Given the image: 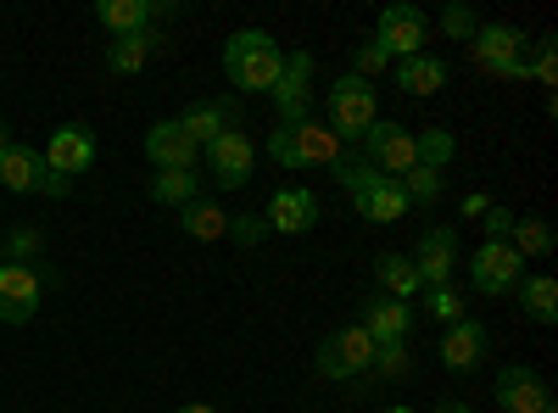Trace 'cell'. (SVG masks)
Instances as JSON below:
<instances>
[{"instance_id": "obj_38", "label": "cell", "mask_w": 558, "mask_h": 413, "mask_svg": "<svg viewBox=\"0 0 558 413\" xmlns=\"http://www.w3.org/2000/svg\"><path fill=\"white\" fill-rule=\"evenodd\" d=\"M531 84H542V89H553V84H558V45H553V39H542V45H536Z\"/></svg>"}, {"instance_id": "obj_2", "label": "cell", "mask_w": 558, "mask_h": 413, "mask_svg": "<svg viewBox=\"0 0 558 413\" xmlns=\"http://www.w3.org/2000/svg\"><path fill=\"white\" fill-rule=\"evenodd\" d=\"M268 157L286 168V173H313V168H336L347 151H341V141L324 123H274V134H268Z\"/></svg>"}, {"instance_id": "obj_1", "label": "cell", "mask_w": 558, "mask_h": 413, "mask_svg": "<svg viewBox=\"0 0 558 413\" xmlns=\"http://www.w3.org/2000/svg\"><path fill=\"white\" fill-rule=\"evenodd\" d=\"M279 68H286V51L274 45V34L263 28H241L223 39V78L241 89V96H268Z\"/></svg>"}, {"instance_id": "obj_10", "label": "cell", "mask_w": 558, "mask_h": 413, "mask_svg": "<svg viewBox=\"0 0 558 413\" xmlns=\"http://www.w3.org/2000/svg\"><path fill=\"white\" fill-rule=\"evenodd\" d=\"M525 280V257L508 241H481L470 257V286L481 296H514V286Z\"/></svg>"}, {"instance_id": "obj_16", "label": "cell", "mask_w": 558, "mask_h": 413, "mask_svg": "<svg viewBox=\"0 0 558 413\" xmlns=\"http://www.w3.org/2000/svg\"><path fill=\"white\" fill-rule=\"evenodd\" d=\"M413 268L425 286H452V268H458V229L452 223H430L418 235V252H413Z\"/></svg>"}, {"instance_id": "obj_42", "label": "cell", "mask_w": 558, "mask_h": 413, "mask_svg": "<svg viewBox=\"0 0 558 413\" xmlns=\"http://www.w3.org/2000/svg\"><path fill=\"white\" fill-rule=\"evenodd\" d=\"M179 413H213V402H184Z\"/></svg>"}, {"instance_id": "obj_36", "label": "cell", "mask_w": 558, "mask_h": 413, "mask_svg": "<svg viewBox=\"0 0 558 413\" xmlns=\"http://www.w3.org/2000/svg\"><path fill=\"white\" fill-rule=\"evenodd\" d=\"M391 68V57L380 51L375 39H363V45H352V78H363V84H375L380 73Z\"/></svg>"}, {"instance_id": "obj_26", "label": "cell", "mask_w": 558, "mask_h": 413, "mask_svg": "<svg viewBox=\"0 0 558 413\" xmlns=\"http://www.w3.org/2000/svg\"><path fill=\"white\" fill-rule=\"evenodd\" d=\"M96 23H101L112 39L140 34V28H157V23H151V0H101V7H96Z\"/></svg>"}, {"instance_id": "obj_11", "label": "cell", "mask_w": 558, "mask_h": 413, "mask_svg": "<svg viewBox=\"0 0 558 413\" xmlns=\"http://www.w3.org/2000/svg\"><path fill=\"white\" fill-rule=\"evenodd\" d=\"M357 146H363V162H368V168H380L386 179H402L408 168H418L413 134H408L402 123H391V118H375V129H368Z\"/></svg>"}, {"instance_id": "obj_24", "label": "cell", "mask_w": 558, "mask_h": 413, "mask_svg": "<svg viewBox=\"0 0 558 413\" xmlns=\"http://www.w3.org/2000/svg\"><path fill=\"white\" fill-rule=\"evenodd\" d=\"M514 296H520V313L531 318V325H558V280L553 274H525V280L514 286Z\"/></svg>"}, {"instance_id": "obj_22", "label": "cell", "mask_w": 558, "mask_h": 413, "mask_svg": "<svg viewBox=\"0 0 558 413\" xmlns=\"http://www.w3.org/2000/svg\"><path fill=\"white\" fill-rule=\"evenodd\" d=\"M352 212L368 218V223H402L413 207H408V196H402L397 179H380V185H368L363 196H352Z\"/></svg>"}, {"instance_id": "obj_17", "label": "cell", "mask_w": 558, "mask_h": 413, "mask_svg": "<svg viewBox=\"0 0 558 413\" xmlns=\"http://www.w3.org/2000/svg\"><path fill=\"white\" fill-rule=\"evenodd\" d=\"M357 325L375 336V347H391V341H408V330L418 325V313H413V302H397V296H368L363 307H357Z\"/></svg>"}, {"instance_id": "obj_40", "label": "cell", "mask_w": 558, "mask_h": 413, "mask_svg": "<svg viewBox=\"0 0 558 413\" xmlns=\"http://www.w3.org/2000/svg\"><path fill=\"white\" fill-rule=\"evenodd\" d=\"M458 212H463V218H486V212H492V196H486V191H470V196L458 202Z\"/></svg>"}, {"instance_id": "obj_7", "label": "cell", "mask_w": 558, "mask_h": 413, "mask_svg": "<svg viewBox=\"0 0 558 413\" xmlns=\"http://www.w3.org/2000/svg\"><path fill=\"white\" fill-rule=\"evenodd\" d=\"M0 191H17V196H68L73 185H68V179H57L51 168H45V157L34 151V146H23V141H12L7 146V157H0Z\"/></svg>"}, {"instance_id": "obj_15", "label": "cell", "mask_w": 558, "mask_h": 413, "mask_svg": "<svg viewBox=\"0 0 558 413\" xmlns=\"http://www.w3.org/2000/svg\"><path fill=\"white\" fill-rule=\"evenodd\" d=\"M263 223H268V235H307L318 223V196L307 185H279L263 207Z\"/></svg>"}, {"instance_id": "obj_29", "label": "cell", "mask_w": 558, "mask_h": 413, "mask_svg": "<svg viewBox=\"0 0 558 413\" xmlns=\"http://www.w3.org/2000/svg\"><path fill=\"white\" fill-rule=\"evenodd\" d=\"M207 196V179L202 173H157L151 179V202L157 207H191Z\"/></svg>"}, {"instance_id": "obj_18", "label": "cell", "mask_w": 558, "mask_h": 413, "mask_svg": "<svg viewBox=\"0 0 558 413\" xmlns=\"http://www.w3.org/2000/svg\"><path fill=\"white\" fill-rule=\"evenodd\" d=\"M162 51H168V28H140V34H123V39H112V45H107V73L134 78V73H146Z\"/></svg>"}, {"instance_id": "obj_35", "label": "cell", "mask_w": 558, "mask_h": 413, "mask_svg": "<svg viewBox=\"0 0 558 413\" xmlns=\"http://www.w3.org/2000/svg\"><path fill=\"white\" fill-rule=\"evenodd\" d=\"M223 241H235L241 252L263 246V241H268V223H263V212H235V218H229V229H223Z\"/></svg>"}, {"instance_id": "obj_5", "label": "cell", "mask_w": 558, "mask_h": 413, "mask_svg": "<svg viewBox=\"0 0 558 413\" xmlns=\"http://www.w3.org/2000/svg\"><path fill=\"white\" fill-rule=\"evenodd\" d=\"M470 62L492 78H525L531 84V57H525V34L508 28V23H481L470 39Z\"/></svg>"}, {"instance_id": "obj_6", "label": "cell", "mask_w": 558, "mask_h": 413, "mask_svg": "<svg viewBox=\"0 0 558 413\" xmlns=\"http://www.w3.org/2000/svg\"><path fill=\"white\" fill-rule=\"evenodd\" d=\"M375 45L391 57V62H408V57H425V45H430V17L408 7V0H391V7L380 12L375 23Z\"/></svg>"}, {"instance_id": "obj_43", "label": "cell", "mask_w": 558, "mask_h": 413, "mask_svg": "<svg viewBox=\"0 0 558 413\" xmlns=\"http://www.w3.org/2000/svg\"><path fill=\"white\" fill-rule=\"evenodd\" d=\"M7 146H12V129H7V123H0V157H7Z\"/></svg>"}, {"instance_id": "obj_34", "label": "cell", "mask_w": 558, "mask_h": 413, "mask_svg": "<svg viewBox=\"0 0 558 413\" xmlns=\"http://www.w3.org/2000/svg\"><path fill=\"white\" fill-rule=\"evenodd\" d=\"M380 380H408L413 375V357H408V341H391V347H375V369Z\"/></svg>"}, {"instance_id": "obj_19", "label": "cell", "mask_w": 558, "mask_h": 413, "mask_svg": "<svg viewBox=\"0 0 558 413\" xmlns=\"http://www.w3.org/2000/svg\"><path fill=\"white\" fill-rule=\"evenodd\" d=\"M146 157H151L157 173H196L202 146H196V141H184V129L168 118V123H151V134H146Z\"/></svg>"}, {"instance_id": "obj_12", "label": "cell", "mask_w": 558, "mask_h": 413, "mask_svg": "<svg viewBox=\"0 0 558 413\" xmlns=\"http://www.w3.org/2000/svg\"><path fill=\"white\" fill-rule=\"evenodd\" d=\"M45 168H51L57 179H84L89 168H96V134H89L84 123H62V129H51V141H45Z\"/></svg>"}, {"instance_id": "obj_3", "label": "cell", "mask_w": 558, "mask_h": 413, "mask_svg": "<svg viewBox=\"0 0 558 413\" xmlns=\"http://www.w3.org/2000/svg\"><path fill=\"white\" fill-rule=\"evenodd\" d=\"M380 118V96H375V84H363L352 73H341L330 84V96H324V129L336 134L341 146H357L368 129H375Z\"/></svg>"}, {"instance_id": "obj_41", "label": "cell", "mask_w": 558, "mask_h": 413, "mask_svg": "<svg viewBox=\"0 0 558 413\" xmlns=\"http://www.w3.org/2000/svg\"><path fill=\"white\" fill-rule=\"evenodd\" d=\"M436 413H475V408H470V402H441Z\"/></svg>"}, {"instance_id": "obj_9", "label": "cell", "mask_w": 558, "mask_h": 413, "mask_svg": "<svg viewBox=\"0 0 558 413\" xmlns=\"http://www.w3.org/2000/svg\"><path fill=\"white\" fill-rule=\"evenodd\" d=\"M202 157H207V179L218 191H241V185H252V173H257V146H252L246 129L218 134Z\"/></svg>"}, {"instance_id": "obj_4", "label": "cell", "mask_w": 558, "mask_h": 413, "mask_svg": "<svg viewBox=\"0 0 558 413\" xmlns=\"http://www.w3.org/2000/svg\"><path fill=\"white\" fill-rule=\"evenodd\" d=\"M313 369L324 380H368V369H375V336H368L363 325L330 330L313 352Z\"/></svg>"}, {"instance_id": "obj_37", "label": "cell", "mask_w": 558, "mask_h": 413, "mask_svg": "<svg viewBox=\"0 0 558 413\" xmlns=\"http://www.w3.org/2000/svg\"><path fill=\"white\" fill-rule=\"evenodd\" d=\"M475 28H481V17H475L470 7H463V0H452V7L441 12V34H447L452 45H470V39H475Z\"/></svg>"}, {"instance_id": "obj_23", "label": "cell", "mask_w": 558, "mask_h": 413, "mask_svg": "<svg viewBox=\"0 0 558 413\" xmlns=\"http://www.w3.org/2000/svg\"><path fill=\"white\" fill-rule=\"evenodd\" d=\"M375 280H380V296H397V302H418V291H425L413 257H402V252H380L375 257Z\"/></svg>"}, {"instance_id": "obj_27", "label": "cell", "mask_w": 558, "mask_h": 413, "mask_svg": "<svg viewBox=\"0 0 558 413\" xmlns=\"http://www.w3.org/2000/svg\"><path fill=\"white\" fill-rule=\"evenodd\" d=\"M413 313H425L430 318V325H458V318H470V296H463L458 286H425V291H418V307Z\"/></svg>"}, {"instance_id": "obj_20", "label": "cell", "mask_w": 558, "mask_h": 413, "mask_svg": "<svg viewBox=\"0 0 558 413\" xmlns=\"http://www.w3.org/2000/svg\"><path fill=\"white\" fill-rule=\"evenodd\" d=\"M486 347H492V330L481 325V318H458V325H447V336H441V363L452 375H470L486 357Z\"/></svg>"}, {"instance_id": "obj_8", "label": "cell", "mask_w": 558, "mask_h": 413, "mask_svg": "<svg viewBox=\"0 0 558 413\" xmlns=\"http://www.w3.org/2000/svg\"><path fill=\"white\" fill-rule=\"evenodd\" d=\"M268 101H274L279 123H307L313 118V51H286V68H279Z\"/></svg>"}, {"instance_id": "obj_44", "label": "cell", "mask_w": 558, "mask_h": 413, "mask_svg": "<svg viewBox=\"0 0 558 413\" xmlns=\"http://www.w3.org/2000/svg\"><path fill=\"white\" fill-rule=\"evenodd\" d=\"M380 413H413V408H402V402H391V408H380Z\"/></svg>"}, {"instance_id": "obj_28", "label": "cell", "mask_w": 558, "mask_h": 413, "mask_svg": "<svg viewBox=\"0 0 558 413\" xmlns=\"http://www.w3.org/2000/svg\"><path fill=\"white\" fill-rule=\"evenodd\" d=\"M179 229L191 241H223V229H229V212L218 207V202H191V207H179Z\"/></svg>"}, {"instance_id": "obj_33", "label": "cell", "mask_w": 558, "mask_h": 413, "mask_svg": "<svg viewBox=\"0 0 558 413\" xmlns=\"http://www.w3.org/2000/svg\"><path fill=\"white\" fill-rule=\"evenodd\" d=\"M39 252H45V235H39V229H28V223L0 241V263H39Z\"/></svg>"}, {"instance_id": "obj_32", "label": "cell", "mask_w": 558, "mask_h": 413, "mask_svg": "<svg viewBox=\"0 0 558 413\" xmlns=\"http://www.w3.org/2000/svg\"><path fill=\"white\" fill-rule=\"evenodd\" d=\"M413 146H418V162H425V168H447L458 157V141H452L447 129H418Z\"/></svg>"}, {"instance_id": "obj_30", "label": "cell", "mask_w": 558, "mask_h": 413, "mask_svg": "<svg viewBox=\"0 0 558 413\" xmlns=\"http://www.w3.org/2000/svg\"><path fill=\"white\" fill-rule=\"evenodd\" d=\"M397 185H402L408 207H436V202L447 196V168H425V162H418V168H408V173L397 179Z\"/></svg>"}, {"instance_id": "obj_25", "label": "cell", "mask_w": 558, "mask_h": 413, "mask_svg": "<svg viewBox=\"0 0 558 413\" xmlns=\"http://www.w3.org/2000/svg\"><path fill=\"white\" fill-rule=\"evenodd\" d=\"M397 89H402V96H436V89L447 84V62L441 57H408V62H397Z\"/></svg>"}, {"instance_id": "obj_39", "label": "cell", "mask_w": 558, "mask_h": 413, "mask_svg": "<svg viewBox=\"0 0 558 413\" xmlns=\"http://www.w3.org/2000/svg\"><path fill=\"white\" fill-rule=\"evenodd\" d=\"M481 229H486V241H508V229H514V212L492 202V212L481 218Z\"/></svg>"}, {"instance_id": "obj_13", "label": "cell", "mask_w": 558, "mask_h": 413, "mask_svg": "<svg viewBox=\"0 0 558 413\" xmlns=\"http://www.w3.org/2000/svg\"><path fill=\"white\" fill-rule=\"evenodd\" d=\"M45 280L34 263H0V325H28L39 313Z\"/></svg>"}, {"instance_id": "obj_21", "label": "cell", "mask_w": 558, "mask_h": 413, "mask_svg": "<svg viewBox=\"0 0 558 413\" xmlns=\"http://www.w3.org/2000/svg\"><path fill=\"white\" fill-rule=\"evenodd\" d=\"M179 129H184V141H196L202 151L218 141V134H229V129H241L235 123V101H196V107H184L179 118H173Z\"/></svg>"}, {"instance_id": "obj_14", "label": "cell", "mask_w": 558, "mask_h": 413, "mask_svg": "<svg viewBox=\"0 0 558 413\" xmlns=\"http://www.w3.org/2000/svg\"><path fill=\"white\" fill-rule=\"evenodd\" d=\"M492 402L502 413H542L553 402V391H547V380L536 369H525V363H502L497 386H492Z\"/></svg>"}, {"instance_id": "obj_31", "label": "cell", "mask_w": 558, "mask_h": 413, "mask_svg": "<svg viewBox=\"0 0 558 413\" xmlns=\"http://www.w3.org/2000/svg\"><path fill=\"white\" fill-rule=\"evenodd\" d=\"M508 246H514L520 257H553L558 235L547 218H514V229H508Z\"/></svg>"}]
</instances>
